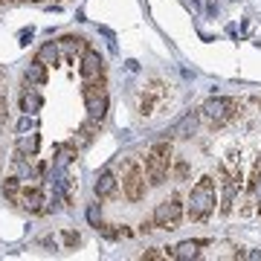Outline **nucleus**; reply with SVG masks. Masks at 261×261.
Returning <instances> with one entry per match:
<instances>
[{
	"label": "nucleus",
	"instance_id": "nucleus-10",
	"mask_svg": "<svg viewBox=\"0 0 261 261\" xmlns=\"http://www.w3.org/2000/svg\"><path fill=\"white\" fill-rule=\"evenodd\" d=\"M41 105H44V99H41V93H38L35 87H27V90L20 93V111L23 113H38Z\"/></svg>",
	"mask_w": 261,
	"mask_h": 261
},
{
	"label": "nucleus",
	"instance_id": "nucleus-5",
	"mask_svg": "<svg viewBox=\"0 0 261 261\" xmlns=\"http://www.w3.org/2000/svg\"><path fill=\"white\" fill-rule=\"evenodd\" d=\"M232 113H235V102L232 99H224V96L209 99V102L200 108V116H203L209 125H224V122L232 119Z\"/></svg>",
	"mask_w": 261,
	"mask_h": 261
},
{
	"label": "nucleus",
	"instance_id": "nucleus-4",
	"mask_svg": "<svg viewBox=\"0 0 261 261\" xmlns=\"http://www.w3.org/2000/svg\"><path fill=\"white\" fill-rule=\"evenodd\" d=\"M180 221H183V203H180L177 195H171L168 200L157 206V212H154V224L160 229H177Z\"/></svg>",
	"mask_w": 261,
	"mask_h": 261
},
{
	"label": "nucleus",
	"instance_id": "nucleus-14",
	"mask_svg": "<svg viewBox=\"0 0 261 261\" xmlns=\"http://www.w3.org/2000/svg\"><path fill=\"white\" fill-rule=\"evenodd\" d=\"M27 82L29 84H44V82H47V64L35 58V61L27 67Z\"/></svg>",
	"mask_w": 261,
	"mask_h": 261
},
{
	"label": "nucleus",
	"instance_id": "nucleus-23",
	"mask_svg": "<svg viewBox=\"0 0 261 261\" xmlns=\"http://www.w3.org/2000/svg\"><path fill=\"white\" fill-rule=\"evenodd\" d=\"M20 44H29V38H32V27H29V29H20Z\"/></svg>",
	"mask_w": 261,
	"mask_h": 261
},
{
	"label": "nucleus",
	"instance_id": "nucleus-12",
	"mask_svg": "<svg viewBox=\"0 0 261 261\" xmlns=\"http://www.w3.org/2000/svg\"><path fill=\"white\" fill-rule=\"evenodd\" d=\"M20 206H23L27 212H41V209H44V192L27 189V192L20 195Z\"/></svg>",
	"mask_w": 261,
	"mask_h": 261
},
{
	"label": "nucleus",
	"instance_id": "nucleus-9",
	"mask_svg": "<svg viewBox=\"0 0 261 261\" xmlns=\"http://www.w3.org/2000/svg\"><path fill=\"white\" fill-rule=\"evenodd\" d=\"M200 247H203V241H183V244H177L174 250L168 252V255H171V258H180V261L197 258V255H200Z\"/></svg>",
	"mask_w": 261,
	"mask_h": 261
},
{
	"label": "nucleus",
	"instance_id": "nucleus-13",
	"mask_svg": "<svg viewBox=\"0 0 261 261\" xmlns=\"http://www.w3.org/2000/svg\"><path fill=\"white\" fill-rule=\"evenodd\" d=\"M35 151H38V130L18 134V154H23V157H32Z\"/></svg>",
	"mask_w": 261,
	"mask_h": 261
},
{
	"label": "nucleus",
	"instance_id": "nucleus-18",
	"mask_svg": "<svg viewBox=\"0 0 261 261\" xmlns=\"http://www.w3.org/2000/svg\"><path fill=\"white\" fill-rule=\"evenodd\" d=\"M29 130H38V119L35 113H23L18 122V134H29Z\"/></svg>",
	"mask_w": 261,
	"mask_h": 261
},
{
	"label": "nucleus",
	"instance_id": "nucleus-22",
	"mask_svg": "<svg viewBox=\"0 0 261 261\" xmlns=\"http://www.w3.org/2000/svg\"><path fill=\"white\" fill-rule=\"evenodd\" d=\"M18 183H20L18 177H9L6 183H3V195H6V197H15V195H18Z\"/></svg>",
	"mask_w": 261,
	"mask_h": 261
},
{
	"label": "nucleus",
	"instance_id": "nucleus-11",
	"mask_svg": "<svg viewBox=\"0 0 261 261\" xmlns=\"http://www.w3.org/2000/svg\"><path fill=\"white\" fill-rule=\"evenodd\" d=\"M96 197H111L116 192V177H113V171H102L99 177H96V186H93Z\"/></svg>",
	"mask_w": 261,
	"mask_h": 261
},
{
	"label": "nucleus",
	"instance_id": "nucleus-19",
	"mask_svg": "<svg viewBox=\"0 0 261 261\" xmlns=\"http://www.w3.org/2000/svg\"><path fill=\"white\" fill-rule=\"evenodd\" d=\"M87 221H90V226H102V209H99V203H90L87 206Z\"/></svg>",
	"mask_w": 261,
	"mask_h": 261
},
{
	"label": "nucleus",
	"instance_id": "nucleus-7",
	"mask_svg": "<svg viewBox=\"0 0 261 261\" xmlns=\"http://www.w3.org/2000/svg\"><path fill=\"white\" fill-rule=\"evenodd\" d=\"M82 79L84 82H96V79H102L105 73V64H102V58H99V53L96 49H84V56H82Z\"/></svg>",
	"mask_w": 261,
	"mask_h": 261
},
{
	"label": "nucleus",
	"instance_id": "nucleus-15",
	"mask_svg": "<svg viewBox=\"0 0 261 261\" xmlns=\"http://www.w3.org/2000/svg\"><path fill=\"white\" fill-rule=\"evenodd\" d=\"M58 58H61L58 44H44V47L38 49V61H44V64H58Z\"/></svg>",
	"mask_w": 261,
	"mask_h": 261
},
{
	"label": "nucleus",
	"instance_id": "nucleus-16",
	"mask_svg": "<svg viewBox=\"0 0 261 261\" xmlns=\"http://www.w3.org/2000/svg\"><path fill=\"white\" fill-rule=\"evenodd\" d=\"M75 151L73 145H64V148H56V163H53V168H67L70 163H73Z\"/></svg>",
	"mask_w": 261,
	"mask_h": 261
},
{
	"label": "nucleus",
	"instance_id": "nucleus-21",
	"mask_svg": "<svg viewBox=\"0 0 261 261\" xmlns=\"http://www.w3.org/2000/svg\"><path fill=\"white\" fill-rule=\"evenodd\" d=\"M252 195H255V200H258V206H261V166L255 168V174H252Z\"/></svg>",
	"mask_w": 261,
	"mask_h": 261
},
{
	"label": "nucleus",
	"instance_id": "nucleus-20",
	"mask_svg": "<svg viewBox=\"0 0 261 261\" xmlns=\"http://www.w3.org/2000/svg\"><path fill=\"white\" fill-rule=\"evenodd\" d=\"M195 128H197V116H195V113H189L186 119L180 122L177 134H180V137H189V130H195Z\"/></svg>",
	"mask_w": 261,
	"mask_h": 261
},
{
	"label": "nucleus",
	"instance_id": "nucleus-1",
	"mask_svg": "<svg viewBox=\"0 0 261 261\" xmlns=\"http://www.w3.org/2000/svg\"><path fill=\"white\" fill-rule=\"evenodd\" d=\"M215 203H218V186H215L212 177H200L192 186V195H189V218L195 221H206L212 215Z\"/></svg>",
	"mask_w": 261,
	"mask_h": 261
},
{
	"label": "nucleus",
	"instance_id": "nucleus-3",
	"mask_svg": "<svg viewBox=\"0 0 261 261\" xmlns=\"http://www.w3.org/2000/svg\"><path fill=\"white\" fill-rule=\"evenodd\" d=\"M84 105H87V116L93 122H102L108 113V93H105V82H84Z\"/></svg>",
	"mask_w": 261,
	"mask_h": 261
},
{
	"label": "nucleus",
	"instance_id": "nucleus-2",
	"mask_svg": "<svg viewBox=\"0 0 261 261\" xmlns=\"http://www.w3.org/2000/svg\"><path fill=\"white\" fill-rule=\"evenodd\" d=\"M168 168H171V145L168 142H157L145 157V174H148L151 186H160L166 180Z\"/></svg>",
	"mask_w": 261,
	"mask_h": 261
},
{
	"label": "nucleus",
	"instance_id": "nucleus-6",
	"mask_svg": "<svg viewBox=\"0 0 261 261\" xmlns=\"http://www.w3.org/2000/svg\"><path fill=\"white\" fill-rule=\"evenodd\" d=\"M122 189H125V195H128L130 200H140V197L145 195V171H142L140 166L128 163V166H125V174H122Z\"/></svg>",
	"mask_w": 261,
	"mask_h": 261
},
{
	"label": "nucleus",
	"instance_id": "nucleus-17",
	"mask_svg": "<svg viewBox=\"0 0 261 261\" xmlns=\"http://www.w3.org/2000/svg\"><path fill=\"white\" fill-rule=\"evenodd\" d=\"M93 128H96V122L90 119L82 130H79V137H73V148H75V145H87V142L93 140Z\"/></svg>",
	"mask_w": 261,
	"mask_h": 261
},
{
	"label": "nucleus",
	"instance_id": "nucleus-8",
	"mask_svg": "<svg viewBox=\"0 0 261 261\" xmlns=\"http://www.w3.org/2000/svg\"><path fill=\"white\" fill-rule=\"evenodd\" d=\"M56 44H58V49H61V56L75 58L79 53H84V41L82 38H75V35H61Z\"/></svg>",
	"mask_w": 261,
	"mask_h": 261
},
{
	"label": "nucleus",
	"instance_id": "nucleus-25",
	"mask_svg": "<svg viewBox=\"0 0 261 261\" xmlns=\"http://www.w3.org/2000/svg\"><path fill=\"white\" fill-rule=\"evenodd\" d=\"M64 241L73 247V244H79V235H75V232H67V235H64Z\"/></svg>",
	"mask_w": 261,
	"mask_h": 261
},
{
	"label": "nucleus",
	"instance_id": "nucleus-24",
	"mask_svg": "<svg viewBox=\"0 0 261 261\" xmlns=\"http://www.w3.org/2000/svg\"><path fill=\"white\" fill-rule=\"evenodd\" d=\"M6 125V99H0V128Z\"/></svg>",
	"mask_w": 261,
	"mask_h": 261
}]
</instances>
